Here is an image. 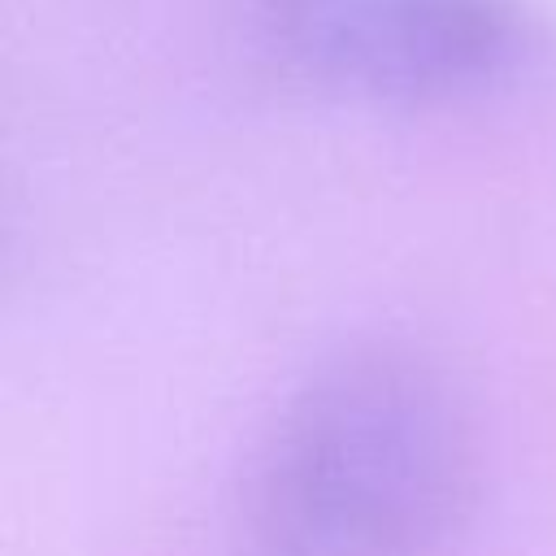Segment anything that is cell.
I'll use <instances>...</instances> for the list:
<instances>
[{"instance_id":"cell-1","label":"cell","mask_w":556,"mask_h":556,"mask_svg":"<svg viewBox=\"0 0 556 556\" xmlns=\"http://www.w3.org/2000/svg\"><path fill=\"white\" fill-rule=\"evenodd\" d=\"M478 469V421L443 361L400 339L343 348L248 456L243 556H447Z\"/></svg>"},{"instance_id":"cell-2","label":"cell","mask_w":556,"mask_h":556,"mask_svg":"<svg viewBox=\"0 0 556 556\" xmlns=\"http://www.w3.org/2000/svg\"><path fill=\"white\" fill-rule=\"evenodd\" d=\"M282 43L321 78L378 100H447L513 48L504 0H269Z\"/></svg>"}]
</instances>
